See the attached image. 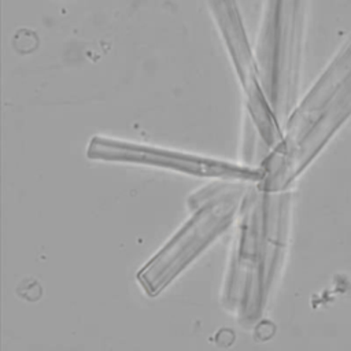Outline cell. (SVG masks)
<instances>
[{"label":"cell","mask_w":351,"mask_h":351,"mask_svg":"<svg viewBox=\"0 0 351 351\" xmlns=\"http://www.w3.org/2000/svg\"><path fill=\"white\" fill-rule=\"evenodd\" d=\"M289 193L248 186L240 206V223L230 255L222 300L241 322L261 318L281 269L289 228Z\"/></svg>","instance_id":"cell-1"},{"label":"cell","mask_w":351,"mask_h":351,"mask_svg":"<svg viewBox=\"0 0 351 351\" xmlns=\"http://www.w3.org/2000/svg\"><path fill=\"white\" fill-rule=\"evenodd\" d=\"M86 156L92 160L152 166L185 176L218 178L222 181L258 184L265 176L261 166L237 165L217 158L130 143L104 136H93L89 140Z\"/></svg>","instance_id":"cell-5"},{"label":"cell","mask_w":351,"mask_h":351,"mask_svg":"<svg viewBox=\"0 0 351 351\" xmlns=\"http://www.w3.org/2000/svg\"><path fill=\"white\" fill-rule=\"evenodd\" d=\"M214 10L243 85L250 119L266 145L273 149L282 141L284 133L280 128V119L271 108L261 84V77L254 63L239 14L232 8V1L229 0H215Z\"/></svg>","instance_id":"cell-6"},{"label":"cell","mask_w":351,"mask_h":351,"mask_svg":"<svg viewBox=\"0 0 351 351\" xmlns=\"http://www.w3.org/2000/svg\"><path fill=\"white\" fill-rule=\"evenodd\" d=\"M245 193L241 182L222 181L219 189L195 207L191 218L137 271L141 289L156 298L233 222Z\"/></svg>","instance_id":"cell-3"},{"label":"cell","mask_w":351,"mask_h":351,"mask_svg":"<svg viewBox=\"0 0 351 351\" xmlns=\"http://www.w3.org/2000/svg\"><path fill=\"white\" fill-rule=\"evenodd\" d=\"M350 115L351 38L291 114L282 141L261 165L265 176L258 185L267 192L285 191Z\"/></svg>","instance_id":"cell-2"},{"label":"cell","mask_w":351,"mask_h":351,"mask_svg":"<svg viewBox=\"0 0 351 351\" xmlns=\"http://www.w3.org/2000/svg\"><path fill=\"white\" fill-rule=\"evenodd\" d=\"M302 37L300 0H274L259 52L262 86L277 118L289 114L296 96Z\"/></svg>","instance_id":"cell-4"}]
</instances>
